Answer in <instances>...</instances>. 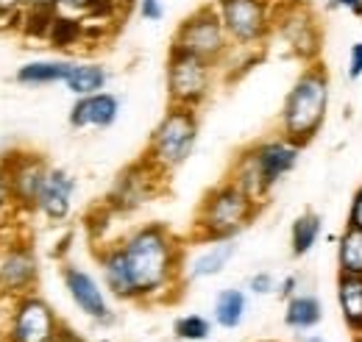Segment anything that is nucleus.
Here are the masks:
<instances>
[{"instance_id": "1", "label": "nucleus", "mask_w": 362, "mask_h": 342, "mask_svg": "<svg viewBox=\"0 0 362 342\" xmlns=\"http://www.w3.org/2000/svg\"><path fill=\"white\" fill-rule=\"evenodd\" d=\"M134 298H153L165 293L179 273V245L165 225H142L123 245Z\"/></svg>"}, {"instance_id": "2", "label": "nucleus", "mask_w": 362, "mask_h": 342, "mask_svg": "<svg viewBox=\"0 0 362 342\" xmlns=\"http://www.w3.org/2000/svg\"><path fill=\"white\" fill-rule=\"evenodd\" d=\"M329 112V76L320 64H310L281 106V131L296 145H307L315 136Z\"/></svg>"}, {"instance_id": "3", "label": "nucleus", "mask_w": 362, "mask_h": 342, "mask_svg": "<svg viewBox=\"0 0 362 342\" xmlns=\"http://www.w3.org/2000/svg\"><path fill=\"white\" fill-rule=\"evenodd\" d=\"M298 156H301V145H296L281 134L279 139H268L243 151L231 167V181L262 204L273 184L298 165Z\"/></svg>"}, {"instance_id": "4", "label": "nucleus", "mask_w": 362, "mask_h": 342, "mask_svg": "<svg viewBox=\"0 0 362 342\" xmlns=\"http://www.w3.org/2000/svg\"><path fill=\"white\" fill-rule=\"evenodd\" d=\"M257 212H259V201H254L245 189L228 181L204 198L195 217V231L206 242L231 240L237 231H243L254 220Z\"/></svg>"}, {"instance_id": "5", "label": "nucleus", "mask_w": 362, "mask_h": 342, "mask_svg": "<svg viewBox=\"0 0 362 342\" xmlns=\"http://www.w3.org/2000/svg\"><path fill=\"white\" fill-rule=\"evenodd\" d=\"M198 139V117L195 109L189 106H170V112L162 117V123L156 126L145 162L159 170L162 175L176 170L181 162L192 153V145Z\"/></svg>"}, {"instance_id": "6", "label": "nucleus", "mask_w": 362, "mask_h": 342, "mask_svg": "<svg viewBox=\"0 0 362 342\" xmlns=\"http://www.w3.org/2000/svg\"><path fill=\"white\" fill-rule=\"evenodd\" d=\"M231 47V40L226 34V25L218 14V6H204L198 8L195 14H189L176 31V40H173V50H184V53H192L198 59H206V61H221Z\"/></svg>"}, {"instance_id": "7", "label": "nucleus", "mask_w": 362, "mask_h": 342, "mask_svg": "<svg viewBox=\"0 0 362 342\" xmlns=\"http://www.w3.org/2000/svg\"><path fill=\"white\" fill-rule=\"evenodd\" d=\"M276 0H218V14L228 40L240 47L259 45L271 37Z\"/></svg>"}, {"instance_id": "8", "label": "nucleus", "mask_w": 362, "mask_h": 342, "mask_svg": "<svg viewBox=\"0 0 362 342\" xmlns=\"http://www.w3.org/2000/svg\"><path fill=\"white\" fill-rule=\"evenodd\" d=\"M212 86V61L198 59L184 50H170L168 61V92L173 106H189L195 109Z\"/></svg>"}, {"instance_id": "9", "label": "nucleus", "mask_w": 362, "mask_h": 342, "mask_svg": "<svg viewBox=\"0 0 362 342\" xmlns=\"http://www.w3.org/2000/svg\"><path fill=\"white\" fill-rule=\"evenodd\" d=\"M273 31L281 34V40L290 45L293 53L301 59H315L320 53V25L310 6L298 0H276L273 11Z\"/></svg>"}, {"instance_id": "10", "label": "nucleus", "mask_w": 362, "mask_h": 342, "mask_svg": "<svg viewBox=\"0 0 362 342\" xmlns=\"http://www.w3.org/2000/svg\"><path fill=\"white\" fill-rule=\"evenodd\" d=\"M56 331H59L56 314L45 300L23 298L11 320L8 342H50Z\"/></svg>"}, {"instance_id": "11", "label": "nucleus", "mask_w": 362, "mask_h": 342, "mask_svg": "<svg viewBox=\"0 0 362 342\" xmlns=\"http://www.w3.org/2000/svg\"><path fill=\"white\" fill-rule=\"evenodd\" d=\"M47 167L45 162L34 153H23V156H14L11 165H8V187H11V198L23 206H37L40 204V195L45 189L47 181Z\"/></svg>"}, {"instance_id": "12", "label": "nucleus", "mask_w": 362, "mask_h": 342, "mask_svg": "<svg viewBox=\"0 0 362 342\" xmlns=\"http://www.w3.org/2000/svg\"><path fill=\"white\" fill-rule=\"evenodd\" d=\"M64 287L84 314L95 320H109V303L90 273H84L81 267H64Z\"/></svg>"}, {"instance_id": "13", "label": "nucleus", "mask_w": 362, "mask_h": 342, "mask_svg": "<svg viewBox=\"0 0 362 342\" xmlns=\"http://www.w3.org/2000/svg\"><path fill=\"white\" fill-rule=\"evenodd\" d=\"M117 112H120V103L115 95H106V92H95V95H84L73 112H70V126L73 129H106L117 120Z\"/></svg>"}, {"instance_id": "14", "label": "nucleus", "mask_w": 362, "mask_h": 342, "mask_svg": "<svg viewBox=\"0 0 362 342\" xmlns=\"http://www.w3.org/2000/svg\"><path fill=\"white\" fill-rule=\"evenodd\" d=\"M37 278V261L28 248H14L0 256V290L25 293Z\"/></svg>"}, {"instance_id": "15", "label": "nucleus", "mask_w": 362, "mask_h": 342, "mask_svg": "<svg viewBox=\"0 0 362 342\" xmlns=\"http://www.w3.org/2000/svg\"><path fill=\"white\" fill-rule=\"evenodd\" d=\"M159 175H162V172L153 170L148 162H142V165L132 167L129 172H123L120 181H117V187H115V195H112L115 206H120V209H134L139 204H145L148 195H151V181L159 178Z\"/></svg>"}, {"instance_id": "16", "label": "nucleus", "mask_w": 362, "mask_h": 342, "mask_svg": "<svg viewBox=\"0 0 362 342\" xmlns=\"http://www.w3.org/2000/svg\"><path fill=\"white\" fill-rule=\"evenodd\" d=\"M73 192H76V178L73 175H67L64 170H50L37 206L50 220H64L70 214V198H73Z\"/></svg>"}, {"instance_id": "17", "label": "nucleus", "mask_w": 362, "mask_h": 342, "mask_svg": "<svg viewBox=\"0 0 362 342\" xmlns=\"http://www.w3.org/2000/svg\"><path fill=\"white\" fill-rule=\"evenodd\" d=\"M337 306L346 326L362 334V276H337Z\"/></svg>"}, {"instance_id": "18", "label": "nucleus", "mask_w": 362, "mask_h": 342, "mask_svg": "<svg viewBox=\"0 0 362 342\" xmlns=\"http://www.w3.org/2000/svg\"><path fill=\"white\" fill-rule=\"evenodd\" d=\"M234 251H237V245H234L231 240H218V242H212L201 256L189 264L187 278H209V276H218L228 264V259L234 256Z\"/></svg>"}, {"instance_id": "19", "label": "nucleus", "mask_w": 362, "mask_h": 342, "mask_svg": "<svg viewBox=\"0 0 362 342\" xmlns=\"http://www.w3.org/2000/svg\"><path fill=\"white\" fill-rule=\"evenodd\" d=\"M323 317V306L315 295H293L287 300V309H284V323L296 331H310L315 329Z\"/></svg>"}, {"instance_id": "20", "label": "nucleus", "mask_w": 362, "mask_h": 342, "mask_svg": "<svg viewBox=\"0 0 362 342\" xmlns=\"http://www.w3.org/2000/svg\"><path fill=\"white\" fill-rule=\"evenodd\" d=\"M337 270L346 276H362V231L349 228L337 242Z\"/></svg>"}, {"instance_id": "21", "label": "nucleus", "mask_w": 362, "mask_h": 342, "mask_svg": "<svg viewBox=\"0 0 362 342\" xmlns=\"http://www.w3.org/2000/svg\"><path fill=\"white\" fill-rule=\"evenodd\" d=\"M320 228H323V220H320V214H315V212H304L293 223L290 245H293V254H296V256H307V254L315 248L317 237H320Z\"/></svg>"}, {"instance_id": "22", "label": "nucleus", "mask_w": 362, "mask_h": 342, "mask_svg": "<svg viewBox=\"0 0 362 342\" xmlns=\"http://www.w3.org/2000/svg\"><path fill=\"white\" fill-rule=\"evenodd\" d=\"M64 84H67V89L73 95H78V98L95 95V92H100L103 84H106V70L98 67V64H73V70L64 78Z\"/></svg>"}, {"instance_id": "23", "label": "nucleus", "mask_w": 362, "mask_h": 342, "mask_svg": "<svg viewBox=\"0 0 362 342\" xmlns=\"http://www.w3.org/2000/svg\"><path fill=\"white\" fill-rule=\"evenodd\" d=\"M245 295L240 290H223L215 298V323L221 329H237L245 317Z\"/></svg>"}, {"instance_id": "24", "label": "nucleus", "mask_w": 362, "mask_h": 342, "mask_svg": "<svg viewBox=\"0 0 362 342\" xmlns=\"http://www.w3.org/2000/svg\"><path fill=\"white\" fill-rule=\"evenodd\" d=\"M70 70H73L70 61H31L17 73V78L23 84H53V81H64Z\"/></svg>"}, {"instance_id": "25", "label": "nucleus", "mask_w": 362, "mask_h": 342, "mask_svg": "<svg viewBox=\"0 0 362 342\" xmlns=\"http://www.w3.org/2000/svg\"><path fill=\"white\" fill-rule=\"evenodd\" d=\"M173 331L184 342H204L212 334V323L206 317H201V314H184V317L176 320Z\"/></svg>"}, {"instance_id": "26", "label": "nucleus", "mask_w": 362, "mask_h": 342, "mask_svg": "<svg viewBox=\"0 0 362 342\" xmlns=\"http://www.w3.org/2000/svg\"><path fill=\"white\" fill-rule=\"evenodd\" d=\"M78 34H81L78 23L64 20V17H56V20H53V25H50V31H47L50 42L56 45V47H67V45H73L76 40H78Z\"/></svg>"}, {"instance_id": "27", "label": "nucleus", "mask_w": 362, "mask_h": 342, "mask_svg": "<svg viewBox=\"0 0 362 342\" xmlns=\"http://www.w3.org/2000/svg\"><path fill=\"white\" fill-rule=\"evenodd\" d=\"M346 73H349L351 81L362 78V42L351 45V50H349V70Z\"/></svg>"}, {"instance_id": "28", "label": "nucleus", "mask_w": 362, "mask_h": 342, "mask_svg": "<svg viewBox=\"0 0 362 342\" xmlns=\"http://www.w3.org/2000/svg\"><path fill=\"white\" fill-rule=\"evenodd\" d=\"M139 14H142L145 20H151V23L162 20V14H165L162 0H139Z\"/></svg>"}, {"instance_id": "29", "label": "nucleus", "mask_w": 362, "mask_h": 342, "mask_svg": "<svg viewBox=\"0 0 362 342\" xmlns=\"http://www.w3.org/2000/svg\"><path fill=\"white\" fill-rule=\"evenodd\" d=\"M349 228H360L362 231V187L351 198V209H349Z\"/></svg>"}, {"instance_id": "30", "label": "nucleus", "mask_w": 362, "mask_h": 342, "mask_svg": "<svg viewBox=\"0 0 362 342\" xmlns=\"http://www.w3.org/2000/svg\"><path fill=\"white\" fill-rule=\"evenodd\" d=\"M251 290L257 293V295H268L276 290V284H273V276L271 273H259V276H254L251 278Z\"/></svg>"}, {"instance_id": "31", "label": "nucleus", "mask_w": 362, "mask_h": 342, "mask_svg": "<svg viewBox=\"0 0 362 342\" xmlns=\"http://www.w3.org/2000/svg\"><path fill=\"white\" fill-rule=\"evenodd\" d=\"M329 8H343L362 20V0H329Z\"/></svg>"}, {"instance_id": "32", "label": "nucleus", "mask_w": 362, "mask_h": 342, "mask_svg": "<svg viewBox=\"0 0 362 342\" xmlns=\"http://www.w3.org/2000/svg\"><path fill=\"white\" fill-rule=\"evenodd\" d=\"M50 342H84L73 329H67V326H59V331H56V337Z\"/></svg>"}, {"instance_id": "33", "label": "nucleus", "mask_w": 362, "mask_h": 342, "mask_svg": "<svg viewBox=\"0 0 362 342\" xmlns=\"http://www.w3.org/2000/svg\"><path fill=\"white\" fill-rule=\"evenodd\" d=\"M296 287H298V278H296V276H290V278H284V281H281L279 293H281L284 298H293V295H296Z\"/></svg>"}, {"instance_id": "34", "label": "nucleus", "mask_w": 362, "mask_h": 342, "mask_svg": "<svg viewBox=\"0 0 362 342\" xmlns=\"http://www.w3.org/2000/svg\"><path fill=\"white\" fill-rule=\"evenodd\" d=\"M8 198H11V187H8V178H6L3 172H0V212L6 209Z\"/></svg>"}, {"instance_id": "35", "label": "nucleus", "mask_w": 362, "mask_h": 342, "mask_svg": "<svg viewBox=\"0 0 362 342\" xmlns=\"http://www.w3.org/2000/svg\"><path fill=\"white\" fill-rule=\"evenodd\" d=\"M56 3H64V6H70V8H81V11H92L98 0H56Z\"/></svg>"}, {"instance_id": "36", "label": "nucleus", "mask_w": 362, "mask_h": 342, "mask_svg": "<svg viewBox=\"0 0 362 342\" xmlns=\"http://www.w3.org/2000/svg\"><path fill=\"white\" fill-rule=\"evenodd\" d=\"M20 0H0V14H6V11H11L14 6H17Z\"/></svg>"}, {"instance_id": "37", "label": "nucleus", "mask_w": 362, "mask_h": 342, "mask_svg": "<svg viewBox=\"0 0 362 342\" xmlns=\"http://www.w3.org/2000/svg\"><path fill=\"white\" fill-rule=\"evenodd\" d=\"M304 342H323L320 337H310V340H304Z\"/></svg>"}, {"instance_id": "38", "label": "nucleus", "mask_w": 362, "mask_h": 342, "mask_svg": "<svg viewBox=\"0 0 362 342\" xmlns=\"http://www.w3.org/2000/svg\"><path fill=\"white\" fill-rule=\"evenodd\" d=\"M357 342H362V334H357Z\"/></svg>"}]
</instances>
